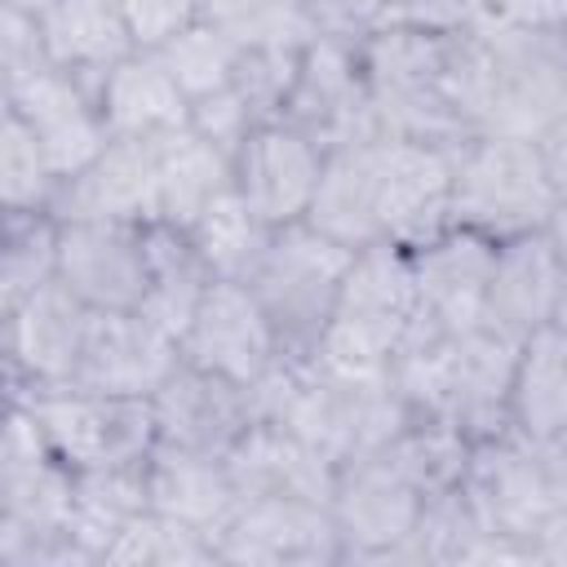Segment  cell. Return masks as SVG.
Listing matches in <instances>:
<instances>
[{"label": "cell", "instance_id": "cell-1", "mask_svg": "<svg viewBox=\"0 0 567 567\" xmlns=\"http://www.w3.org/2000/svg\"><path fill=\"white\" fill-rule=\"evenodd\" d=\"M447 102L461 133L545 137L567 128V40L563 31H509L452 22Z\"/></svg>", "mask_w": 567, "mask_h": 567}, {"label": "cell", "instance_id": "cell-2", "mask_svg": "<svg viewBox=\"0 0 567 567\" xmlns=\"http://www.w3.org/2000/svg\"><path fill=\"white\" fill-rule=\"evenodd\" d=\"M567 128L545 137L470 133L452 151V226L509 239L563 226Z\"/></svg>", "mask_w": 567, "mask_h": 567}, {"label": "cell", "instance_id": "cell-3", "mask_svg": "<svg viewBox=\"0 0 567 567\" xmlns=\"http://www.w3.org/2000/svg\"><path fill=\"white\" fill-rule=\"evenodd\" d=\"M478 523L527 549L532 567H567V443L514 430L478 439L461 478Z\"/></svg>", "mask_w": 567, "mask_h": 567}, {"label": "cell", "instance_id": "cell-4", "mask_svg": "<svg viewBox=\"0 0 567 567\" xmlns=\"http://www.w3.org/2000/svg\"><path fill=\"white\" fill-rule=\"evenodd\" d=\"M447 40L452 27L425 18H394L354 40L359 71L381 137L461 142V124L447 102Z\"/></svg>", "mask_w": 567, "mask_h": 567}, {"label": "cell", "instance_id": "cell-5", "mask_svg": "<svg viewBox=\"0 0 567 567\" xmlns=\"http://www.w3.org/2000/svg\"><path fill=\"white\" fill-rule=\"evenodd\" d=\"M412 319H416V288H412L408 248L390 239L363 244L350 252L332 319L306 359L328 372H354V377L385 372Z\"/></svg>", "mask_w": 567, "mask_h": 567}, {"label": "cell", "instance_id": "cell-6", "mask_svg": "<svg viewBox=\"0 0 567 567\" xmlns=\"http://www.w3.org/2000/svg\"><path fill=\"white\" fill-rule=\"evenodd\" d=\"M346 261H350V248L323 239L306 221L270 230V239H266L261 257L252 261V270L244 275V284L257 297V306L279 341V354L306 359L315 350L319 332L332 319Z\"/></svg>", "mask_w": 567, "mask_h": 567}, {"label": "cell", "instance_id": "cell-7", "mask_svg": "<svg viewBox=\"0 0 567 567\" xmlns=\"http://www.w3.org/2000/svg\"><path fill=\"white\" fill-rule=\"evenodd\" d=\"M408 421L412 416L403 412L385 372L354 377L301 359V385L284 416V430L306 439L332 465H346L359 456H377Z\"/></svg>", "mask_w": 567, "mask_h": 567}, {"label": "cell", "instance_id": "cell-8", "mask_svg": "<svg viewBox=\"0 0 567 567\" xmlns=\"http://www.w3.org/2000/svg\"><path fill=\"white\" fill-rule=\"evenodd\" d=\"M71 465L44 443L31 412L9 394L0 408V518L49 549L53 563H84L66 540Z\"/></svg>", "mask_w": 567, "mask_h": 567}, {"label": "cell", "instance_id": "cell-9", "mask_svg": "<svg viewBox=\"0 0 567 567\" xmlns=\"http://www.w3.org/2000/svg\"><path fill=\"white\" fill-rule=\"evenodd\" d=\"M9 394L31 412L44 443L71 470L146 461V452L155 447V425H151L146 399H115V394H93L80 385L9 390Z\"/></svg>", "mask_w": 567, "mask_h": 567}, {"label": "cell", "instance_id": "cell-10", "mask_svg": "<svg viewBox=\"0 0 567 567\" xmlns=\"http://www.w3.org/2000/svg\"><path fill=\"white\" fill-rule=\"evenodd\" d=\"M279 120L292 124L297 133H306L319 151L377 137L363 71H359V49L350 35L319 27L301 44L297 75H292V89H288Z\"/></svg>", "mask_w": 567, "mask_h": 567}, {"label": "cell", "instance_id": "cell-11", "mask_svg": "<svg viewBox=\"0 0 567 567\" xmlns=\"http://www.w3.org/2000/svg\"><path fill=\"white\" fill-rule=\"evenodd\" d=\"M563 226L496 239L483 323L505 341H523L545 323H563L567 306V248Z\"/></svg>", "mask_w": 567, "mask_h": 567}, {"label": "cell", "instance_id": "cell-12", "mask_svg": "<svg viewBox=\"0 0 567 567\" xmlns=\"http://www.w3.org/2000/svg\"><path fill=\"white\" fill-rule=\"evenodd\" d=\"M328 514L337 527L341 563H399V549L421 514V492L408 487L377 452L337 465Z\"/></svg>", "mask_w": 567, "mask_h": 567}, {"label": "cell", "instance_id": "cell-13", "mask_svg": "<svg viewBox=\"0 0 567 567\" xmlns=\"http://www.w3.org/2000/svg\"><path fill=\"white\" fill-rule=\"evenodd\" d=\"M217 563L235 567H323L341 563L337 527L323 501L248 496L213 540Z\"/></svg>", "mask_w": 567, "mask_h": 567}, {"label": "cell", "instance_id": "cell-14", "mask_svg": "<svg viewBox=\"0 0 567 567\" xmlns=\"http://www.w3.org/2000/svg\"><path fill=\"white\" fill-rule=\"evenodd\" d=\"M9 111L13 120L35 137V146L44 151L53 177H71L80 173L111 137L106 124L97 115V97L93 84L53 66V62H35L22 75H13L9 84Z\"/></svg>", "mask_w": 567, "mask_h": 567}, {"label": "cell", "instance_id": "cell-15", "mask_svg": "<svg viewBox=\"0 0 567 567\" xmlns=\"http://www.w3.org/2000/svg\"><path fill=\"white\" fill-rule=\"evenodd\" d=\"M452 151L456 142L381 137L377 164V221L381 239L416 248L452 226Z\"/></svg>", "mask_w": 567, "mask_h": 567}, {"label": "cell", "instance_id": "cell-16", "mask_svg": "<svg viewBox=\"0 0 567 567\" xmlns=\"http://www.w3.org/2000/svg\"><path fill=\"white\" fill-rule=\"evenodd\" d=\"M177 354L190 368H204L235 385H248L279 359V341H275L257 297L248 292V284L213 279L177 337Z\"/></svg>", "mask_w": 567, "mask_h": 567}, {"label": "cell", "instance_id": "cell-17", "mask_svg": "<svg viewBox=\"0 0 567 567\" xmlns=\"http://www.w3.org/2000/svg\"><path fill=\"white\" fill-rule=\"evenodd\" d=\"M177 363V337H168L137 310H93L66 385L115 399H151Z\"/></svg>", "mask_w": 567, "mask_h": 567}, {"label": "cell", "instance_id": "cell-18", "mask_svg": "<svg viewBox=\"0 0 567 567\" xmlns=\"http://www.w3.org/2000/svg\"><path fill=\"white\" fill-rule=\"evenodd\" d=\"M53 279L89 310H137L146 284V226L58 221Z\"/></svg>", "mask_w": 567, "mask_h": 567}, {"label": "cell", "instance_id": "cell-19", "mask_svg": "<svg viewBox=\"0 0 567 567\" xmlns=\"http://www.w3.org/2000/svg\"><path fill=\"white\" fill-rule=\"evenodd\" d=\"M323 151L284 120L257 124L230 155V186L244 204L270 226H292L306 217V204L319 182Z\"/></svg>", "mask_w": 567, "mask_h": 567}, {"label": "cell", "instance_id": "cell-20", "mask_svg": "<svg viewBox=\"0 0 567 567\" xmlns=\"http://www.w3.org/2000/svg\"><path fill=\"white\" fill-rule=\"evenodd\" d=\"M496 239L443 226L439 235L408 248L412 288H416V319L443 328V332H470L483 323V297L492 275Z\"/></svg>", "mask_w": 567, "mask_h": 567}, {"label": "cell", "instance_id": "cell-21", "mask_svg": "<svg viewBox=\"0 0 567 567\" xmlns=\"http://www.w3.org/2000/svg\"><path fill=\"white\" fill-rule=\"evenodd\" d=\"M89 306L71 297L58 279H49L40 292H31L9 319H0L4 363H9V390H49L66 385L84 346Z\"/></svg>", "mask_w": 567, "mask_h": 567}, {"label": "cell", "instance_id": "cell-22", "mask_svg": "<svg viewBox=\"0 0 567 567\" xmlns=\"http://www.w3.org/2000/svg\"><path fill=\"white\" fill-rule=\"evenodd\" d=\"M146 403H151L155 443H168V447L226 456L230 443L252 425L244 385L190 363H177Z\"/></svg>", "mask_w": 567, "mask_h": 567}, {"label": "cell", "instance_id": "cell-23", "mask_svg": "<svg viewBox=\"0 0 567 567\" xmlns=\"http://www.w3.org/2000/svg\"><path fill=\"white\" fill-rule=\"evenodd\" d=\"M53 221H133L155 226L151 142L111 137L80 173L62 177L49 199Z\"/></svg>", "mask_w": 567, "mask_h": 567}, {"label": "cell", "instance_id": "cell-24", "mask_svg": "<svg viewBox=\"0 0 567 567\" xmlns=\"http://www.w3.org/2000/svg\"><path fill=\"white\" fill-rule=\"evenodd\" d=\"M514 354H518V341H505L492 328H470L447 337L443 421L456 425L470 443L492 439L509 425Z\"/></svg>", "mask_w": 567, "mask_h": 567}, {"label": "cell", "instance_id": "cell-25", "mask_svg": "<svg viewBox=\"0 0 567 567\" xmlns=\"http://www.w3.org/2000/svg\"><path fill=\"white\" fill-rule=\"evenodd\" d=\"M97 115L106 124V137L120 142H155L177 128H186L190 102L177 89V80L164 71L155 49H133L93 84Z\"/></svg>", "mask_w": 567, "mask_h": 567}, {"label": "cell", "instance_id": "cell-26", "mask_svg": "<svg viewBox=\"0 0 567 567\" xmlns=\"http://www.w3.org/2000/svg\"><path fill=\"white\" fill-rule=\"evenodd\" d=\"M377 164H381V133L363 142H346L323 151L315 195L306 204V226L341 248H363L381 239L377 221Z\"/></svg>", "mask_w": 567, "mask_h": 567}, {"label": "cell", "instance_id": "cell-27", "mask_svg": "<svg viewBox=\"0 0 567 567\" xmlns=\"http://www.w3.org/2000/svg\"><path fill=\"white\" fill-rule=\"evenodd\" d=\"M226 465H230L239 501H248V496H306V501L328 505V492L337 478V465L284 425H248L230 443Z\"/></svg>", "mask_w": 567, "mask_h": 567}, {"label": "cell", "instance_id": "cell-28", "mask_svg": "<svg viewBox=\"0 0 567 567\" xmlns=\"http://www.w3.org/2000/svg\"><path fill=\"white\" fill-rule=\"evenodd\" d=\"M146 501L151 509L177 523H190L217 540V532L239 505V492H235L226 456L155 443L146 452Z\"/></svg>", "mask_w": 567, "mask_h": 567}, {"label": "cell", "instance_id": "cell-29", "mask_svg": "<svg viewBox=\"0 0 567 567\" xmlns=\"http://www.w3.org/2000/svg\"><path fill=\"white\" fill-rule=\"evenodd\" d=\"M40 53L44 62L97 84L120 58L137 49L115 0H49L40 13Z\"/></svg>", "mask_w": 567, "mask_h": 567}, {"label": "cell", "instance_id": "cell-30", "mask_svg": "<svg viewBox=\"0 0 567 567\" xmlns=\"http://www.w3.org/2000/svg\"><path fill=\"white\" fill-rule=\"evenodd\" d=\"M505 430L536 443H567V328L563 323H545L518 341Z\"/></svg>", "mask_w": 567, "mask_h": 567}, {"label": "cell", "instance_id": "cell-31", "mask_svg": "<svg viewBox=\"0 0 567 567\" xmlns=\"http://www.w3.org/2000/svg\"><path fill=\"white\" fill-rule=\"evenodd\" d=\"M151 509L146 501V461H115L71 470V509H66V540L80 549L84 563H102L115 536Z\"/></svg>", "mask_w": 567, "mask_h": 567}, {"label": "cell", "instance_id": "cell-32", "mask_svg": "<svg viewBox=\"0 0 567 567\" xmlns=\"http://www.w3.org/2000/svg\"><path fill=\"white\" fill-rule=\"evenodd\" d=\"M155 164V226L186 230L208 199L230 186V155L190 128L151 142Z\"/></svg>", "mask_w": 567, "mask_h": 567}, {"label": "cell", "instance_id": "cell-33", "mask_svg": "<svg viewBox=\"0 0 567 567\" xmlns=\"http://www.w3.org/2000/svg\"><path fill=\"white\" fill-rule=\"evenodd\" d=\"M208 284H213V275L199 261V252L190 248L186 230L146 226V284H142V297H137L142 319H151L168 337H182V328L195 315Z\"/></svg>", "mask_w": 567, "mask_h": 567}, {"label": "cell", "instance_id": "cell-34", "mask_svg": "<svg viewBox=\"0 0 567 567\" xmlns=\"http://www.w3.org/2000/svg\"><path fill=\"white\" fill-rule=\"evenodd\" d=\"M186 239L213 279L244 284V275L252 270V261L261 257V248L270 239V226L244 204V195L235 186H226L217 199H208L199 208V217L186 226Z\"/></svg>", "mask_w": 567, "mask_h": 567}, {"label": "cell", "instance_id": "cell-35", "mask_svg": "<svg viewBox=\"0 0 567 567\" xmlns=\"http://www.w3.org/2000/svg\"><path fill=\"white\" fill-rule=\"evenodd\" d=\"M470 447H474V443H470L456 425L412 416V421L381 447V456H385V465H390L408 487H416L421 501H425V496H439V492H447V487H456V483L465 478Z\"/></svg>", "mask_w": 567, "mask_h": 567}, {"label": "cell", "instance_id": "cell-36", "mask_svg": "<svg viewBox=\"0 0 567 567\" xmlns=\"http://www.w3.org/2000/svg\"><path fill=\"white\" fill-rule=\"evenodd\" d=\"M58 270L53 213H0V319H9Z\"/></svg>", "mask_w": 567, "mask_h": 567}, {"label": "cell", "instance_id": "cell-37", "mask_svg": "<svg viewBox=\"0 0 567 567\" xmlns=\"http://www.w3.org/2000/svg\"><path fill=\"white\" fill-rule=\"evenodd\" d=\"M244 44L221 31L213 18H190L177 35H168L155 58L164 62V71L177 80V89L186 93V102L204 97V93H217L230 84L235 75V62H239Z\"/></svg>", "mask_w": 567, "mask_h": 567}, {"label": "cell", "instance_id": "cell-38", "mask_svg": "<svg viewBox=\"0 0 567 567\" xmlns=\"http://www.w3.org/2000/svg\"><path fill=\"white\" fill-rule=\"evenodd\" d=\"M102 563H128V567H190V563H217L213 536L177 523L159 509H142L106 549Z\"/></svg>", "mask_w": 567, "mask_h": 567}, {"label": "cell", "instance_id": "cell-39", "mask_svg": "<svg viewBox=\"0 0 567 567\" xmlns=\"http://www.w3.org/2000/svg\"><path fill=\"white\" fill-rule=\"evenodd\" d=\"M199 18H213L244 49L252 44H306L319 31L310 0H195Z\"/></svg>", "mask_w": 567, "mask_h": 567}, {"label": "cell", "instance_id": "cell-40", "mask_svg": "<svg viewBox=\"0 0 567 567\" xmlns=\"http://www.w3.org/2000/svg\"><path fill=\"white\" fill-rule=\"evenodd\" d=\"M58 177L35 137L9 115L0 124V213H49Z\"/></svg>", "mask_w": 567, "mask_h": 567}, {"label": "cell", "instance_id": "cell-41", "mask_svg": "<svg viewBox=\"0 0 567 567\" xmlns=\"http://www.w3.org/2000/svg\"><path fill=\"white\" fill-rule=\"evenodd\" d=\"M297 53H301V44L297 49L292 44H252L239 53L230 89L248 106L252 124H270L284 115V102H288V89L297 75Z\"/></svg>", "mask_w": 567, "mask_h": 567}, {"label": "cell", "instance_id": "cell-42", "mask_svg": "<svg viewBox=\"0 0 567 567\" xmlns=\"http://www.w3.org/2000/svg\"><path fill=\"white\" fill-rule=\"evenodd\" d=\"M186 128H190V133H199L204 142L221 146L226 155H235V146H239V142H244V137H248L257 124H252L248 106L235 97V89L226 84V89L204 93V97H195V102H190Z\"/></svg>", "mask_w": 567, "mask_h": 567}, {"label": "cell", "instance_id": "cell-43", "mask_svg": "<svg viewBox=\"0 0 567 567\" xmlns=\"http://www.w3.org/2000/svg\"><path fill=\"white\" fill-rule=\"evenodd\" d=\"M461 18L487 22V27H509V31H563L567 0H465Z\"/></svg>", "mask_w": 567, "mask_h": 567}, {"label": "cell", "instance_id": "cell-44", "mask_svg": "<svg viewBox=\"0 0 567 567\" xmlns=\"http://www.w3.org/2000/svg\"><path fill=\"white\" fill-rule=\"evenodd\" d=\"M137 49H159L168 35H177L190 18H199L195 0H115Z\"/></svg>", "mask_w": 567, "mask_h": 567}, {"label": "cell", "instance_id": "cell-45", "mask_svg": "<svg viewBox=\"0 0 567 567\" xmlns=\"http://www.w3.org/2000/svg\"><path fill=\"white\" fill-rule=\"evenodd\" d=\"M40 58V18L18 0H0V84L22 75Z\"/></svg>", "mask_w": 567, "mask_h": 567}, {"label": "cell", "instance_id": "cell-46", "mask_svg": "<svg viewBox=\"0 0 567 567\" xmlns=\"http://www.w3.org/2000/svg\"><path fill=\"white\" fill-rule=\"evenodd\" d=\"M412 4L416 0H323L315 13H319V27L323 31H337V35L359 40L363 31H372L381 22L412 18Z\"/></svg>", "mask_w": 567, "mask_h": 567}, {"label": "cell", "instance_id": "cell-47", "mask_svg": "<svg viewBox=\"0 0 567 567\" xmlns=\"http://www.w3.org/2000/svg\"><path fill=\"white\" fill-rule=\"evenodd\" d=\"M465 0H416L412 4V18H425V22H439V27H452L461 18Z\"/></svg>", "mask_w": 567, "mask_h": 567}, {"label": "cell", "instance_id": "cell-48", "mask_svg": "<svg viewBox=\"0 0 567 567\" xmlns=\"http://www.w3.org/2000/svg\"><path fill=\"white\" fill-rule=\"evenodd\" d=\"M9 115H13V111H9V89H4V84H0V124H4V120H9Z\"/></svg>", "mask_w": 567, "mask_h": 567}, {"label": "cell", "instance_id": "cell-49", "mask_svg": "<svg viewBox=\"0 0 567 567\" xmlns=\"http://www.w3.org/2000/svg\"><path fill=\"white\" fill-rule=\"evenodd\" d=\"M0 385L9 390V363H4V341H0Z\"/></svg>", "mask_w": 567, "mask_h": 567}, {"label": "cell", "instance_id": "cell-50", "mask_svg": "<svg viewBox=\"0 0 567 567\" xmlns=\"http://www.w3.org/2000/svg\"><path fill=\"white\" fill-rule=\"evenodd\" d=\"M18 4H22V9H31V13H40V9L49 4V0H18Z\"/></svg>", "mask_w": 567, "mask_h": 567}, {"label": "cell", "instance_id": "cell-51", "mask_svg": "<svg viewBox=\"0 0 567 567\" xmlns=\"http://www.w3.org/2000/svg\"><path fill=\"white\" fill-rule=\"evenodd\" d=\"M4 399H9V390H4V385H0V408H4Z\"/></svg>", "mask_w": 567, "mask_h": 567}, {"label": "cell", "instance_id": "cell-52", "mask_svg": "<svg viewBox=\"0 0 567 567\" xmlns=\"http://www.w3.org/2000/svg\"><path fill=\"white\" fill-rule=\"evenodd\" d=\"M310 4H315V9H319V4H323V0H310Z\"/></svg>", "mask_w": 567, "mask_h": 567}]
</instances>
